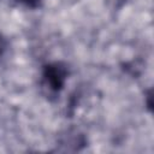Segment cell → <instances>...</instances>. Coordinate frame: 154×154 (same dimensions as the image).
Returning <instances> with one entry per match:
<instances>
[{
  "label": "cell",
  "mask_w": 154,
  "mask_h": 154,
  "mask_svg": "<svg viewBox=\"0 0 154 154\" xmlns=\"http://www.w3.org/2000/svg\"><path fill=\"white\" fill-rule=\"evenodd\" d=\"M69 76L67 65L61 61L48 63L42 70V84L52 94H58L63 90Z\"/></svg>",
  "instance_id": "6da1fadb"
},
{
  "label": "cell",
  "mask_w": 154,
  "mask_h": 154,
  "mask_svg": "<svg viewBox=\"0 0 154 154\" xmlns=\"http://www.w3.org/2000/svg\"><path fill=\"white\" fill-rule=\"evenodd\" d=\"M6 49H7V40L4 37L2 34H0V60L4 57Z\"/></svg>",
  "instance_id": "7a4b0ae2"
},
{
  "label": "cell",
  "mask_w": 154,
  "mask_h": 154,
  "mask_svg": "<svg viewBox=\"0 0 154 154\" xmlns=\"http://www.w3.org/2000/svg\"><path fill=\"white\" fill-rule=\"evenodd\" d=\"M18 1L24 4L25 6H29V7H37L41 2V0H18Z\"/></svg>",
  "instance_id": "3957f363"
}]
</instances>
